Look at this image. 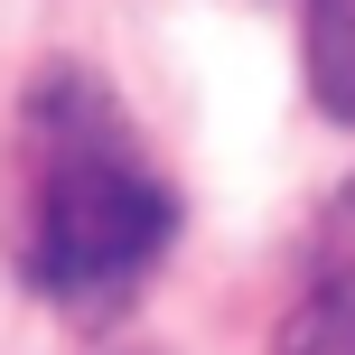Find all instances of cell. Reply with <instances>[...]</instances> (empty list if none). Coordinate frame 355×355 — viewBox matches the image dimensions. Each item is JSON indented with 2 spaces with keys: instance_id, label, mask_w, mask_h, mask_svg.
<instances>
[{
  "instance_id": "1",
  "label": "cell",
  "mask_w": 355,
  "mask_h": 355,
  "mask_svg": "<svg viewBox=\"0 0 355 355\" xmlns=\"http://www.w3.org/2000/svg\"><path fill=\"white\" fill-rule=\"evenodd\" d=\"M28 159H37V234H28V281L75 318H112L150 262L178 234V196L159 168L131 150V122L94 75H47L28 103Z\"/></svg>"
},
{
  "instance_id": "2",
  "label": "cell",
  "mask_w": 355,
  "mask_h": 355,
  "mask_svg": "<svg viewBox=\"0 0 355 355\" xmlns=\"http://www.w3.org/2000/svg\"><path fill=\"white\" fill-rule=\"evenodd\" d=\"M281 355H355V271L318 281L281 327Z\"/></svg>"
}]
</instances>
